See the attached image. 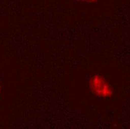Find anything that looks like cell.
<instances>
[{"label": "cell", "instance_id": "3957f363", "mask_svg": "<svg viewBox=\"0 0 130 129\" xmlns=\"http://www.w3.org/2000/svg\"><path fill=\"white\" fill-rule=\"evenodd\" d=\"M86 1L88 2V1H90V0H86ZM91 1H93V0H91Z\"/></svg>", "mask_w": 130, "mask_h": 129}, {"label": "cell", "instance_id": "6da1fadb", "mask_svg": "<svg viewBox=\"0 0 130 129\" xmlns=\"http://www.w3.org/2000/svg\"><path fill=\"white\" fill-rule=\"evenodd\" d=\"M89 86L92 93L100 99H108L113 93L112 87L108 80L98 74L90 77Z\"/></svg>", "mask_w": 130, "mask_h": 129}, {"label": "cell", "instance_id": "7a4b0ae2", "mask_svg": "<svg viewBox=\"0 0 130 129\" xmlns=\"http://www.w3.org/2000/svg\"><path fill=\"white\" fill-rule=\"evenodd\" d=\"M0 91H1V83H0Z\"/></svg>", "mask_w": 130, "mask_h": 129}]
</instances>
